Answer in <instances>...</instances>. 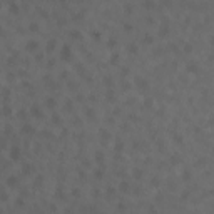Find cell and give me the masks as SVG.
Here are the masks:
<instances>
[{
    "label": "cell",
    "mask_w": 214,
    "mask_h": 214,
    "mask_svg": "<svg viewBox=\"0 0 214 214\" xmlns=\"http://www.w3.org/2000/svg\"><path fill=\"white\" fill-rule=\"evenodd\" d=\"M116 45H117V40H116V39H109V42H107V47H109V49H114V47H116Z\"/></svg>",
    "instance_id": "26"
},
{
    "label": "cell",
    "mask_w": 214,
    "mask_h": 214,
    "mask_svg": "<svg viewBox=\"0 0 214 214\" xmlns=\"http://www.w3.org/2000/svg\"><path fill=\"white\" fill-rule=\"evenodd\" d=\"M60 59H62L64 62H69V60L72 59V47H70L69 44L62 45V49H60Z\"/></svg>",
    "instance_id": "1"
},
{
    "label": "cell",
    "mask_w": 214,
    "mask_h": 214,
    "mask_svg": "<svg viewBox=\"0 0 214 214\" xmlns=\"http://www.w3.org/2000/svg\"><path fill=\"white\" fill-rule=\"evenodd\" d=\"M52 122L53 124H60V117L57 116V114H53V116H52Z\"/></svg>",
    "instance_id": "36"
},
{
    "label": "cell",
    "mask_w": 214,
    "mask_h": 214,
    "mask_svg": "<svg viewBox=\"0 0 214 214\" xmlns=\"http://www.w3.org/2000/svg\"><path fill=\"white\" fill-rule=\"evenodd\" d=\"M45 105H47L49 109H53V107L57 105V101L53 97H47V99H45Z\"/></svg>",
    "instance_id": "10"
},
{
    "label": "cell",
    "mask_w": 214,
    "mask_h": 214,
    "mask_svg": "<svg viewBox=\"0 0 214 214\" xmlns=\"http://www.w3.org/2000/svg\"><path fill=\"white\" fill-rule=\"evenodd\" d=\"M42 181H44V179H42V176H37V177H35V181H34V184H35V186H40Z\"/></svg>",
    "instance_id": "35"
},
{
    "label": "cell",
    "mask_w": 214,
    "mask_h": 214,
    "mask_svg": "<svg viewBox=\"0 0 214 214\" xmlns=\"http://www.w3.org/2000/svg\"><path fill=\"white\" fill-rule=\"evenodd\" d=\"M90 35H92V39H97V40L101 39V32H99V30H92Z\"/></svg>",
    "instance_id": "33"
},
{
    "label": "cell",
    "mask_w": 214,
    "mask_h": 214,
    "mask_svg": "<svg viewBox=\"0 0 214 214\" xmlns=\"http://www.w3.org/2000/svg\"><path fill=\"white\" fill-rule=\"evenodd\" d=\"M79 176L82 177V179H84V177H85V172H84V171H79Z\"/></svg>",
    "instance_id": "51"
},
{
    "label": "cell",
    "mask_w": 214,
    "mask_h": 214,
    "mask_svg": "<svg viewBox=\"0 0 214 214\" xmlns=\"http://www.w3.org/2000/svg\"><path fill=\"white\" fill-rule=\"evenodd\" d=\"M122 87H124V89H129V87H131V84H129V82H124Z\"/></svg>",
    "instance_id": "49"
},
{
    "label": "cell",
    "mask_w": 214,
    "mask_h": 214,
    "mask_svg": "<svg viewBox=\"0 0 214 214\" xmlns=\"http://www.w3.org/2000/svg\"><path fill=\"white\" fill-rule=\"evenodd\" d=\"M64 105H65V110H69V112L72 110V102H70V101H65V104H64Z\"/></svg>",
    "instance_id": "39"
},
{
    "label": "cell",
    "mask_w": 214,
    "mask_h": 214,
    "mask_svg": "<svg viewBox=\"0 0 214 214\" xmlns=\"http://www.w3.org/2000/svg\"><path fill=\"white\" fill-rule=\"evenodd\" d=\"M94 177L101 181L102 177H104V171H102V169H95V171H94Z\"/></svg>",
    "instance_id": "19"
},
{
    "label": "cell",
    "mask_w": 214,
    "mask_h": 214,
    "mask_svg": "<svg viewBox=\"0 0 214 214\" xmlns=\"http://www.w3.org/2000/svg\"><path fill=\"white\" fill-rule=\"evenodd\" d=\"M9 156H10V159H12V160H19L20 159V147H19V146H13V147L10 149Z\"/></svg>",
    "instance_id": "4"
},
{
    "label": "cell",
    "mask_w": 214,
    "mask_h": 214,
    "mask_svg": "<svg viewBox=\"0 0 214 214\" xmlns=\"http://www.w3.org/2000/svg\"><path fill=\"white\" fill-rule=\"evenodd\" d=\"M186 70H187L189 74H197L199 72V65L196 62H189L187 65H186Z\"/></svg>",
    "instance_id": "5"
},
{
    "label": "cell",
    "mask_w": 214,
    "mask_h": 214,
    "mask_svg": "<svg viewBox=\"0 0 214 214\" xmlns=\"http://www.w3.org/2000/svg\"><path fill=\"white\" fill-rule=\"evenodd\" d=\"M122 27H124V30H126V32H131V30H132V24H131V22H124Z\"/></svg>",
    "instance_id": "29"
},
{
    "label": "cell",
    "mask_w": 214,
    "mask_h": 214,
    "mask_svg": "<svg viewBox=\"0 0 214 214\" xmlns=\"http://www.w3.org/2000/svg\"><path fill=\"white\" fill-rule=\"evenodd\" d=\"M122 149H124V142L122 141H117L116 146H114V151H116V152H122Z\"/></svg>",
    "instance_id": "17"
},
{
    "label": "cell",
    "mask_w": 214,
    "mask_h": 214,
    "mask_svg": "<svg viewBox=\"0 0 214 214\" xmlns=\"http://www.w3.org/2000/svg\"><path fill=\"white\" fill-rule=\"evenodd\" d=\"M154 42V37H152L151 34H146L144 35V44H152Z\"/></svg>",
    "instance_id": "25"
},
{
    "label": "cell",
    "mask_w": 214,
    "mask_h": 214,
    "mask_svg": "<svg viewBox=\"0 0 214 214\" xmlns=\"http://www.w3.org/2000/svg\"><path fill=\"white\" fill-rule=\"evenodd\" d=\"M0 9H2V3H0Z\"/></svg>",
    "instance_id": "52"
},
{
    "label": "cell",
    "mask_w": 214,
    "mask_h": 214,
    "mask_svg": "<svg viewBox=\"0 0 214 214\" xmlns=\"http://www.w3.org/2000/svg\"><path fill=\"white\" fill-rule=\"evenodd\" d=\"M60 77H62V79H65V77H67V72H65V70H64V72H60Z\"/></svg>",
    "instance_id": "50"
},
{
    "label": "cell",
    "mask_w": 214,
    "mask_h": 214,
    "mask_svg": "<svg viewBox=\"0 0 214 214\" xmlns=\"http://www.w3.org/2000/svg\"><path fill=\"white\" fill-rule=\"evenodd\" d=\"M117 209H119V211H124V209H126V204H122V202H119V204H117Z\"/></svg>",
    "instance_id": "42"
},
{
    "label": "cell",
    "mask_w": 214,
    "mask_h": 214,
    "mask_svg": "<svg viewBox=\"0 0 214 214\" xmlns=\"http://www.w3.org/2000/svg\"><path fill=\"white\" fill-rule=\"evenodd\" d=\"M144 104H146V107H147V105H152V99H146Z\"/></svg>",
    "instance_id": "45"
},
{
    "label": "cell",
    "mask_w": 214,
    "mask_h": 214,
    "mask_svg": "<svg viewBox=\"0 0 214 214\" xmlns=\"http://www.w3.org/2000/svg\"><path fill=\"white\" fill-rule=\"evenodd\" d=\"M119 62V53H112L110 55V64H117Z\"/></svg>",
    "instance_id": "30"
},
{
    "label": "cell",
    "mask_w": 214,
    "mask_h": 214,
    "mask_svg": "<svg viewBox=\"0 0 214 214\" xmlns=\"http://www.w3.org/2000/svg\"><path fill=\"white\" fill-rule=\"evenodd\" d=\"M137 50H139V47L135 44H129V45H127V52H129V53H137Z\"/></svg>",
    "instance_id": "16"
},
{
    "label": "cell",
    "mask_w": 214,
    "mask_h": 214,
    "mask_svg": "<svg viewBox=\"0 0 214 214\" xmlns=\"http://www.w3.org/2000/svg\"><path fill=\"white\" fill-rule=\"evenodd\" d=\"M94 159L97 160L99 164H102V162H104V152H102V151H97V152L94 154Z\"/></svg>",
    "instance_id": "12"
},
{
    "label": "cell",
    "mask_w": 214,
    "mask_h": 214,
    "mask_svg": "<svg viewBox=\"0 0 214 214\" xmlns=\"http://www.w3.org/2000/svg\"><path fill=\"white\" fill-rule=\"evenodd\" d=\"M39 47H40V44H39L37 40H27V44H25V50L32 52V53H37Z\"/></svg>",
    "instance_id": "2"
},
{
    "label": "cell",
    "mask_w": 214,
    "mask_h": 214,
    "mask_svg": "<svg viewBox=\"0 0 214 214\" xmlns=\"http://www.w3.org/2000/svg\"><path fill=\"white\" fill-rule=\"evenodd\" d=\"M99 132H101V139H102V141H109V139H110V132H109V131L101 129Z\"/></svg>",
    "instance_id": "14"
},
{
    "label": "cell",
    "mask_w": 214,
    "mask_h": 214,
    "mask_svg": "<svg viewBox=\"0 0 214 214\" xmlns=\"http://www.w3.org/2000/svg\"><path fill=\"white\" fill-rule=\"evenodd\" d=\"M35 59H37V60H42V59H44V53H35Z\"/></svg>",
    "instance_id": "43"
},
{
    "label": "cell",
    "mask_w": 214,
    "mask_h": 214,
    "mask_svg": "<svg viewBox=\"0 0 214 214\" xmlns=\"http://www.w3.org/2000/svg\"><path fill=\"white\" fill-rule=\"evenodd\" d=\"M3 114H5V116H10V114H12V109H10L9 105H5L3 107Z\"/></svg>",
    "instance_id": "40"
},
{
    "label": "cell",
    "mask_w": 214,
    "mask_h": 214,
    "mask_svg": "<svg viewBox=\"0 0 214 214\" xmlns=\"http://www.w3.org/2000/svg\"><path fill=\"white\" fill-rule=\"evenodd\" d=\"M119 191H122V192H129V184H127L126 181H122V182L119 184Z\"/></svg>",
    "instance_id": "18"
},
{
    "label": "cell",
    "mask_w": 214,
    "mask_h": 214,
    "mask_svg": "<svg viewBox=\"0 0 214 214\" xmlns=\"http://www.w3.org/2000/svg\"><path fill=\"white\" fill-rule=\"evenodd\" d=\"M124 10H126V13H132L134 5H132V3H124Z\"/></svg>",
    "instance_id": "24"
},
{
    "label": "cell",
    "mask_w": 214,
    "mask_h": 214,
    "mask_svg": "<svg viewBox=\"0 0 214 214\" xmlns=\"http://www.w3.org/2000/svg\"><path fill=\"white\" fill-rule=\"evenodd\" d=\"M134 84H135V87H139V89H141V90H144V89H147V87H149L147 80H146L144 77H135Z\"/></svg>",
    "instance_id": "3"
},
{
    "label": "cell",
    "mask_w": 214,
    "mask_h": 214,
    "mask_svg": "<svg viewBox=\"0 0 214 214\" xmlns=\"http://www.w3.org/2000/svg\"><path fill=\"white\" fill-rule=\"evenodd\" d=\"M9 9H10V12H12V13H19V3L10 2L9 3Z\"/></svg>",
    "instance_id": "15"
},
{
    "label": "cell",
    "mask_w": 214,
    "mask_h": 214,
    "mask_svg": "<svg viewBox=\"0 0 214 214\" xmlns=\"http://www.w3.org/2000/svg\"><path fill=\"white\" fill-rule=\"evenodd\" d=\"M182 179H184V181H189V179H191V172L184 171V172H182Z\"/></svg>",
    "instance_id": "37"
},
{
    "label": "cell",
    "mask_w": 214,
    "mask_h": 214,
    "mask_svg": "<svg viewBox=\"0 0 214 214\" xmlns=\"http://www.w3.org/2000/svg\"><path fill=\"white\" fill-rule=\"evenodd\" d=\"M184 52H186V53H191L192 52V45L191 44H186V45H184Z\"/></svg>",
    "instance_id": "34"
},
{
    "label": "cell",
    "mask_w": 214,
    "mask_h": 214,
    "mask_svg": "<svg viewBox=\"0 0 214 214\" xmlns=\"http://www.w3.org/2000/svg\"><path fill=\"white\" fill-rule=\"evenodd\" d=\"M104 85H105V87H109V89L114 85V82H112V77H110V75H109V77H104Z\"/></svg>",
    "instance_id": "22"
},
{
    "label": "cell",
    "mask_w": 214,
    "mask_h": 214,
    "mask_svg": "<svg viewBox=\"0 0 214 214\" xmlns=\"http://www.w3.org/2000/svg\"><path fill=\"white\" fill-rule=\"evenodd\" d=\"M179 162V156H172V164H177Z\"/></svg>",
    "instance_id": "44"
},
{
    "label": "cell",
    "mask_w": 214,
    "mask_h": 214,
    "mask_svg": "<svg viewBox=\"0 0 214 214\" xmlns=\"http://www.w3.org/2000/svg\"><path fill=\"white\" fill-rule=\"evenodd\" d=\"M39 13H42V17H49V12L45 9H39Z\"/></svg>",
    "instance_id": "41"
},
{
    "label": "cell",
    "mask_w": 214,
    "mask_h": 214,
    "mask_svg": "<svg viewBox=\"0 0 214 214\" xmlns=\"http://www.w3.org/2000/svg\"><path fill=\"white\" fill-rule=\"evenodd\" d=\"M82 17H84V13H82V12H75V15H72V19L74 20H79V19H82Z\"/></svg>",
    "instance_id": "38"
},
{
    "label": "cell",
    "mask_w": 214,
    "mask_h": 214,
    "mask_svg": "<svg viewBox=\"0 0 214 214\" xmlns=\"http://www.w3.org/2000/svg\"><path fill=\"white\" fill-rule=\"evenodd\" d=\"M127 74H129V69H127V67H124V69H122V75H127Z\"/></svg>",
    "instance_id": "46"
},
{
    "label": "cell",
    "mask_w": 214,
    "mask_h": 214,
    "mask_svg": "<svg viewBox=\"0 0 214 214\" xmlns=\"http://www.w3.org/2000/svg\"><path fill=\"white\" fill-rule=\"evenodd\" d=\"M32 132H34V127L30 124H24L22 126V134H32Z\"/></svg>",
    "instance_id": "13"
},
{
    "label": "cell",
    "mask_w": 214,
    "mask_h": 214,
    "mask_svg": "<svg viewBox=\"0 0 214 214\" xmlns=\"http://www.w3.org/2000/svg\"><path fill=\"white\" fill-rule=\"evenodd\" d=\"M19 184V177L17 176H9L7 177V186L9 187H13V186H17Z\"/></svg>",
    "instance_id": "8"
},
{
    "label": "cell",
    "mask_w": 214,
    "mask_h": 214,
    "mask_svg": "<svg viewBox=\"0 0 214 214\" xmlns=\"http://www.w3.org/2000/svg\"><path fill=\"white\" fill-rule=\"evenodd\" d=\"M105 194L109 196V197H112L114 194H116V187H107V191H105Z\"/></svg>",
    "instance_id": "31"
},
{
    "label": "cell",
    "mask_w": 214,
    "mask_h": 214,
    "mask_svg": "<svg viewBox=\"0 0 214 214\" xmlns=\"http://www.w3.org/2000/svg\"><path fill=\"white\" fill-rule=\"evenodd\" d=\"M0 214H2V212H0Z\"/></svg>",
    "instance_id": "53"
},
{
    "label": "cell",
    "mask_w": 214,
    "mask_h": 214,
    "mask_svg": "<svg viewBox=\"0 0 214 214\" xmlns=\"http://www.w3.org/2000/svg\"><path fill=\"white\" fill-rule=\"evenodd\" d=\"M17 206H24V201H22V199H20V197L17 199Z\"/></svg>",
    "instance_id": "48"
},
{
    "label": "cell",
    "mask_w": 214,
    "mask_h": 214,
    "mask_svg": "<svg viewBox=\"0 0 214 214\" xmlns=\"http://www.w3.org/2000/svg\"><path fill=\"white\" fill-rule=\"evenodd\" d=\"M132 176L135 177V179H141V177H142V171L141 169H134L132 171Z\"/></svg>",
    "instance_id": "27"
},
{
    "label": "cell",
    "mask_w": 214,
    "mask_h": 214,
    "mask_svg": "<svg viewBox=\"0 0 214 214\" xmlns=\"http://www.w3.org/2000/svg\"><path fill=\"white\" fill-rule=\"evenodd\" d=\"M69 37H70V39H77V40H80V39H82V32L77 30V28H72V30H69Z\"/></svg>",
    "instance_id": "7"
},
{
    "label": "cell",
    "mask_w": 214,
    "mask_h": 214,
    "mask_svg": "<svg viewBox=\"0 0 214 214\" xmlns=\"http://www.w3.org/2000/svg\"><path fill=\"white\" fill-rule=\"evenodd\" d=\"M105 97H107V99H109V101H110V102H112V101H114V99H116V97H114V92H112V89H109V90H107V92H105Z\"/></svg>",
    "instance_id": "28"
},
{
    "label": "cell",
    "mask_w": 214,
    "mask_h": 214,
    "mask_svg": "<svg viewBox=\"0 0 214 214\" xmlns=\"http://www.w3.org/2000/svg\"><path fill=\"white\" fill-rule=\"evenodd\" d=\"M30 114H32L34 117H42V110H40V107H39L37 104H34V105L30 107Z\"/></svg>",
    "instance_id": "6"
},
{
    "label": "cell",
    "mask_w": 214,
    "mask_h": 214,
    "mask_svg": "<svg viewBox=\"0 0 214 214\" xmlns=\"http://www.w3.org/2000/svg\"><path fill=\"white\" fill-rule=\"evenodd\" d=\"M85 116L89 117V119H92V117L95 116V112H94V109H92V107H87V109H85Z\"/></svg>",
    "instance_id": "23"
},
{
    "label": "cell",
    "mask_w": 214,
    "mask_h": 214,
    "mask_svg": "<svg viewBox=\"0 0 214 214\" xmlns=\"http://www.w3.org/2000/svg\"><path fill=\"white\" fill-rule=\"evenodd\" d=\"M28 30L30 32H39V24L37 22H30L28 24Z\"/></svg>",
    "instance_id": "21"
},
{
    "label": "cell",
    "mask_w": 214,
    "mask_h": 214,
    "mask_svg": "<svg viewBox=\"0 0 214 214\" xmlns=\"http://www.w3.org/2000/svg\"><path fill=\"white\" fill-rule=\"evenodd\" d=\"M169 32H171V28L167 25H160V28H159V35H160V37H166Z\"/></svg>",
    "instance_id": "11"
},
{
    "label": "cell",
    "mask_w": 214,
    "mask_h": 214,
    "mask_svg": "<svg viewBox=\"0 0 214 214\" xmlns=\"http://www.w3.org/2000/svg\"><path fill=\"white\" fill-rule=\"evenodd\" d=\"M55 45H57L55 39H49V40H47V45H45V49H47V52H52L53 49H55Z\"/></svg>",
    "instance_id": "9"
},
{
    "label": "cell",
    "mask_w": 214,
    "mask_h": 214,
    "mask_svg": "<svg viewBox=\"0 0 214 214\" xmlns=\"http://www.w3.org/2000/svg\"><path fill=\"white\" fill-rule=\"evenodd\" d=\"M22 172L24 174H30L32 172V164H24L22 166Z\"/></svg>",
    "instance_id": "20"
},
{
    "label": "cell",
    "mask_w": 214,
    "mask_h": 214,
    "mask_svg": "<svg viewBox=\"0 0 214 214\" xmlns=\"http://www.w3.org/2000/svg\"><path fill=\"white\" fill-rule=\"evenodd\" d=\"M142 5H144L146 9H154V7H156V3H154V2H151V0H149V2H144V3H142Z\"/></svg>",
    "instance_id": "32"
},
{
    "label": "cell",
    "mask_w": 214,
    "mask_h": 214,
    "mask_svg": "<svg viewBox=\"0 0 214 214\" xmlns=\"http://www.w3.org/2000/svg\"><path fill=\"white\" fill-rule=\"evenodd\" d=\"M152 184H154V186H159V179H157V177H154V179H152Z\"/></svg>",
    "instance_id": "47"
}]
</instances>
